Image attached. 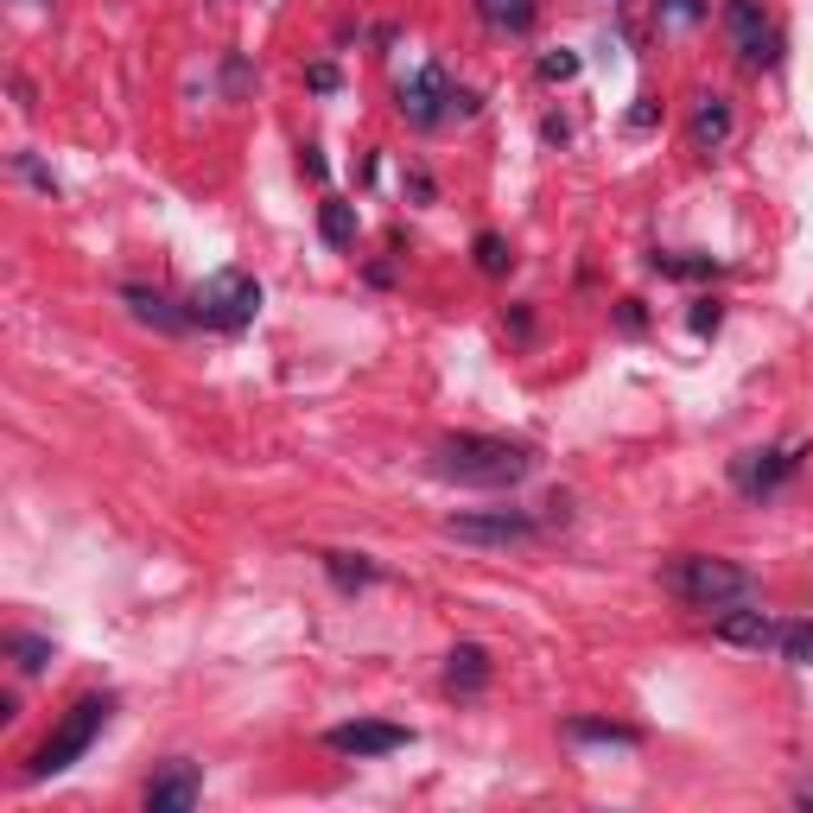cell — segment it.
Segmentation results:
<instances>
[{"instance_id":"cell-10","label":"cell","mask_w":813,"mask_h":813,"mask_svg":"<svg viewBox=\"0 0 813 813\" xmlns=\"http://www.w3.org/2000/svg\"><path fill=\"white\" fill-rule=\"evenodd\" d=\"M325 743L337 757H388V750H406L413 731H406V725H381V718H356V725L325 731Z\"/></svg>"},{"instance_id":"cell-2","label":"cell","mask_w":813,"mask_h":813,"mask_svg":"<svg viewBox=\"0 0 813 813\" xmlns=\"http://www.w3.org/2000/svg\"><path fill=\"white\" fill-rule=\"evenodd\" d=\"M661 584L693 610H731V604H750L757 598V572H743L737 559H718V553H680L661 566Z\"/></svg>"},{"instance_id":"cell-24","label":"cell","mask_w":813,"mask_h":813,"mask_svg":"<svg viewBox=\"0 0 813 813\" xmlns=\"http://www.w3.org/2000/svg\"><path fill=\"white\" fill-rule=\"evenodd\" d=\"M661 20H667V25H693V20H706V0H661Z\"/></svg>"},{"instance_id":"cell-28","label":"cell","mask_w":813,"mask_h":813,"mask_svg":"<svg viewBox=\"0 0 813 813\" xmlns=\"http://www.w3.org/2000/svg\"><path fill=\"white\" fill-rule=\"evenodd\" d=\"M299 166H305V178H325V152L305 147V152H299Z\"/></svg>"},{"instance_id":"cell-29","label":"cell","mask_w":813,"mask_h":813,"mask_svg":"<svg viewBox=\"0 0 813 813\" xmlns=\"http://www.w3.org/2000/svg\"><path fill=\"white\" fill-rule=\"evenodd\" d=\"M630 127H655V96H642V108L630 115Z\"/></svg>"},{"instance_id":"cell-11","label":"cell","mask_w":813,"mask_h":813,"mask_svg":"<svg viewBox=\"0 0 813 813\" xmlns=\"http://www.w3.org/2000/svg\"><path fill=\"white\" fill-rule=\"evenodd\" d=\"M198 794H203V775L191 769V762H172L166 775H152L147 782L140 801H147V813H191L198 807Z\"/></svg>"},{"instance_id":"cell-31","label":"cell","mask_w":813,"mask_h":813,"mask_svg":"<svg viewBox=\"0 0 813 813\" xmlns=\"http://www.w3.org/2000/svg\"><path fill=\"white\" fill-rule=\"evenodd\" d=\"M32 7H45V0H32Z\"/></svg>"},{"instance_id":"cell-25","label":"cell","mask_w":813,"mask_h":813,"mask_svg":"<svg viewBox=\"0 0 813 813\" xmlns=\"http://www.w3.org/2000/svg\"><path fill=\"white\" fill-rule=\"evenodd\" d=\"M540 76H547V83H566V76H579V57H572V51H553V57H540Z\"/></svg>"},{"instance_id":"cell-6","label":"cell","mask_w":813,"mask_h":813,"mask_svg":"<svg viewBox=\"0 0 813 813\" xmlns=\"http://www.w3.org/2000/svg\"><path fill=\"white\" fill-rule=\"evenodd\" d=\"M445 534L464 547H521L540 534L528 508H471V515H445Z\"/></svg>"},{"instance_id":"cell-20","label":"cell","mask_w":813,"mask_h":813,"mask_svg":"<svg viewBox=\"0 0 813 813\" xmlns=\"http://www.w3.org/2000/svg\"><path fill=\"white\" fill-rule=\"evenodd\" d=\"M782 661H794V667H813V623L807 616H788L782 623V648H775Z\"/></svg>"},{"instance_id":"cell-1","label":"cell","mask_w":813,"mask_h":813,"mask_svg":"<svg viewBox=\"0 0 813 813\" xmlns=\"http://www.w3.org/2000/svg\"><path fill=\"white\" fill-rule=\"evenodd\" d=\"M534 471V452L521 439H496V432H445L432 445V477L464 483V489H515Z\"/></svg>"},{"instance_id":"cell-27","label":"cell","mask_w":813,"mask_h":813,"mask_svg":"<svg viewBox=\"0 0 813 813\" xmlns=\"http://www.w3.org/2000/svg\"><path fill=\"white\" fill-rule=\"evenodd\" d=\"M13 166H20V172L32 178V184H39V191H57V184H51V172H45V166H39V159H32V152H20Z\"/></svg>"},{"instance_id":"cell-7","label":"cell","mask_w":813,"mask_h":813,"mask_svg":"<svg viewBox=\"0 0 813 813\" xmlns=\"http://www.w3.org/2000/svg\"><path fill=\"white\" fill-rule=\"evenodd\" d=\"M725 32H731L737 57H743L750 71H775V64H782V32L769 25L762 0H725Z\"/></svg>"},{"instance_id":"cell-21","label":"cell","mask_w":813,"mask_h":813,"mask_svg":"<svg viewBox=\"0 0 813 813\" xmlns=\"http://www.w3.org/2000/svg\"><path fill=\"white\" fill-rule=\"evenodd\" d=\"M471 254H477V274H508V267H515V254H508V242L503 235H496V229H483L477 242H471Z\"/></svg>"},{"instance_id":"cell-12","label":"cell","mask_w":813,"mask_h":813,"mask_svg":"<svg viewBox=\"0 0 813 813\" xmlns=\"http://www.w3.org/2000/svg\"><path fill=\"white\" fill-rule=\"evenodd\" d=\"M737 134V115L725 96H699L693 102V152H718Z\"/></svg>"},{"instance_id":"cell-9","label":"cell","mask_w":813,"mask_h":813,"mask_svg":"<svg viewBox=\"0 0 813 813\" xmlns=\"http://www.w3.org/2000/svg\"><path fill=\"white\" fill-rule=\"evenodd\" d=\"M782 623L788 616H769V610H750V604H731L725 610V616H718V623H711V635H718V642H731V648H769V655H775V648H782Z\"/></svg>"},{"instance_id":"cell-17","label":"cell","mask_w":813,"mask_h":813,"mask_svg":"<svg viewBox=\"0 0 813 813\" xmlns=\"http://www.w3.org/2000/svg\"><path fill=\"white\" fill-rule=\"evenodd\" d=\"M318 235H325L330 249H350L356 242V203H344V198L318 203Z\"/></svg>"},{"instance_id":"cell-30","label":"cell","mask_w":813,"mask_h":813,"mask_svg":"<svg viewBox=\"0 0 813 813\" xmlns=\"http://www.w3.org/2000/svg\"><path fill=\"white\" fill-rule=\"evenodd\" d=\"M598 7H623V0H598Z\"/></svg>"},{"instance_id":"cell-19","label":"cell","mask_w":813,"mask_h":813,"mask_svg":"<svg viewBox=\"0 0 813 813\" xmlns=\"http://www.w3.org/2000/svg\"><path fill=\"white\" fill-rule=\"evenodd\" d=\"M0 648L13 655V667H20V674H45V667H51V655H57V648H51L45 635H25V630H13L7 642H0Z\"/></svg>"},{"instance_id":"cell-13","label":"cell","mask_w":813,"mask_h":813,"mask_svg":"<svg viewBox=\"0 0 813 813\" xmlns=\"http://www.w3.org/2000/svg\"><path fill=\"white\" fill-rule=\"evenodd\" d=\"M445 686H452L457 699H471L489 686V648L483 642H457L452 655H445Z\"/></svg>"},{"instance_id":"cell-18","label":"cell","mask_w":813,"mask_h":813,"mask_svg":"<svg viewBox=\"0 0 813 813\" xmlns=\"http://www.w3.org/2000/svg\"><path fill=\"white\" fill-rule=\"evenodd\" d=\"M325 572L344 584V591H362V584L381 579V566H376L369 553H325Z\"/></svg>"},{"instance_id":"cell-16","label":"cell","mask_w":813,"mask_h":813,"mask_svg":"<svg viewBox=\"0 0 813 813\" xmlns=\"http://www.w3.org/2000/svg\"><path fill=\"white\" fill-rule=\"evenodd\" d=\"M566 737L572 743H610V750H635L642 743L635 725H604V718H566Z\"/></svg>"},{"instance_id":"cell-3","label":"cell","mask_w":813,"mask_h":813,"mask_svg":"<svg viewBox=\"0 0 813 813\" xmlns=\"http://www.w3.org/2000/svg\"><path fill=\"white\" fill-rule=\"evenodd\" d=\"M108 718H115V699H108V693L76 699V706L64 711V725H57V731H51L45 743L25 757V782H45V775H57V769H71V762L102 737V725H108Z\"/></svg>"},{"instance_id":"cell-14","label":"cell","mask_w":813,"mask_h":813,"mask_svg":"<svg viewBox=\"0 0 813 813\" xmlns=\"http://www.w3.org/2000/svg\"><path fill=\"white\" fill-rule=\"evenodd\" d=\"M122 299H127V312H134L140 325H152V330H184L191 325V312H178L159 286H122Z\"/></svg>"},{"instance_id":"cell-15","label":"cell","mask_w":813,"mask_h":813,"mask_svg":"<svg viewBox=\"0 0 813 813\" xmlns=\"http://www.w3.org/2000/svg\"><path fill=\"white\" fill-rule=\"evenodd\" d=\"M477 20L489 32H508V39H521L534 20H540V0H477Z\"/></svg>"},{"instance_id":"cell-5","label":"cell","mask_w":813,"mask_h":813,"mask_svg":"<svg viewBox=\"0 0 813 813\" xmlns=\"http://www.w3.org/2000/svg\"><path fill=\"white\" fill-rule=\"evenodd\" d=\"M191 325L203 330H242L254 325V312H261V279L242 274V267H217L210 279H198V293H191Z\"/></svg>"},{"instance_id":"cell-26","label":"cell","mask_w":813,"mask_h":813,"mask_svg":"<svg viewBox=\"0 0 813 813\" xmlns=\"http://www.w3.org/2000/svg\"><path fill=\"white\" fill-rule=\"evenodd\" d=\"M337 83H344V76H337V64H330V57H318V64L305 71V89H318V96H330Z\"/></svg>"},{"instance_id":"cell-8","label":"cell","mask_w":813,"mask_h":813,"mask_svg":"<svg viewBox=\"0 0 813 813\" xmlns=\"http://www.w3.org/2000/svg\"><path fill=\"white\" fill-rule=\"evenodd\" d=\"M801 457H807V452H743V457H731L737 496H750V503L775 496V489H782V483L801 471Z\"/></svg>"},{"instance_id":"cell-4","label":"cell","mask_w":813,"mask_h":813,"mask_svg":"<svg viewBox=\"0 0 813 813\" xmlns=\"http://www.w3.org/2000/svg\"><path fill=\"white\" fill-rule=\"evenodd\" d=\"M394 108L406 115V127H445L452 115H477V96L457 89L445 64H420L413 76L394 83Z\"/></svg>"},{"instance_id":"cell-22","label":"cell","mask_w":813,"mask_h":813,"mask_svg":"<svg viewBox=\"0 0 813 813\" xmlns=\"http://www.w3.org/2000/svg\"><path fill=\"white\" fill-rule=\"evenodd\" d=\"M655 274H667V279H711V274H718V261H711V254H655Z\"/></svg>"},{"instance_id":"cell-23","label":"cell","mask_w":813,"mask_h":813,"mask_svg":"<svg viewBox=\"0 0 813 813\" xmlns=\"http://www.w3.org/2000/svg\"><path fill=\"white\" fill-rule=\"evenodd\" d=\"M686 325L699 330V337H711V330L725 325V305H718V299H693V312H686Z\"/></svg>"}]
</instances>
